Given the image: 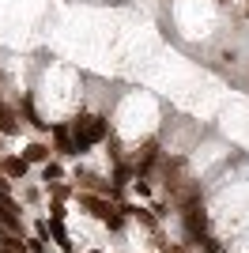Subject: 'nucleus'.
Segmentation results:
<instances>
[{"label":"nucleus","mask_w":249,"mask_h":253,"mask_svg":"<svg viewBox=\"0 0 249 253\" xmlns=\"http://www.w3.org/2000/svg\"><path fill=\"white\" fill-rule=\"evenodd\" d=\"M110 136V125H106L102 114H76L72 117V140H76V155H87L94 144H102Z\"/></svg>","instance_id":"f257e3e1"},{"label":"nucleus","mask_w":249,"mask_h":253,"mask_svg":"<svg viewBox=\"0 0 249 253\" xmlns=\"http://www.w3.org/2000/svg\"><path fill=\"white\" fill-rule=\"evenodd\" d=\"M155 163H159V140L151 136V140H144V144L136 148V155H132V163H128V167H132L136 178H144V174L155 167Z\"/></svg>","instance_id":"f03ea898"},{"label":"nucleus","mask_w":249,"mask_h":253,"mask_svg":"<svg viewBox=\"0 0 249 253\" xmlns=\"http://www.w3.org/2000/svg\"><path fill=\"white\" fill-rule=\"evenodd\" d=\"M80 204H83V208H87V211H91V215H94V219H110V215H114V204H110V201H106V197H102V193H83V197H80Z\"/></svg>","instance_id":"7ed1b4c3"},{"label":"nucleus","mask_w":249,"mask_h":253,"mask_svg":"<svg viewBox=\"0 0 249 253\" xmlns=\"http://www.w3.org/2000/svg\"><path fill=\"white\" fill-rule=\"evenodd\" d=\"M27 167H31V163H27L23 155H4V159H0V174L11 178V181H23V178H27Z\"/></svg>","instance_id":"20e7f679"},{"label":"nucleus","mask_w":249,"mask_h":253,"mask_svg":"<svg viewBox=\"0 0 249 253\" xmlns=\"http://www.w3.org/2000/svg\"><path fill=\"white\" fill-rule=\"evenodd\" d=\"M53 144H57V151L61 155H76V140H72V125H53Z\"/></svg>","instance_id":"39448f33"},{"label":"nucleus","mask_w":249,"mask_h":253,"mask_svg":"<svg viewBox=\"0 0 249 253\" xmlns=\"http://www.w3.org/2000/svg\"><path fill=\"white\" fill-rule=\"evenodd\" d=\"M19 125H23L19 114H15L4 98H0V136H15V132H19Z\"/></svg>","instance_id":"423d86ee"},{"label":"nucleus","mask_w":249,"mask_h":253,"mask_svg":"<svg viewBox=\"0 0 249 253\" xmlns=\"http://www.w3.org/2000/svg\"><path fill=\"white\" fill-rule=\"evenodd\" d=\"M0 227L8 234L19 231V211H15V201H0Z\"/></svg>","instance_id":"0eeeda50"},{"label":"nucleus","mask_w":249,"mask_h":253,"mask_svg":"<svg viewBox=\"0 0 249 253\" xmlns=\"http://www.w3.org/2000/svg\"><path fill=\"white\" fill-rule=\"evenodd\" d=\"M76 181H80L87 193H110V185H106L98 174H91V170H76Z\"/></svg>","instance_id":"6e6552de"},{"label":"nucleus","mask_w":249,"mask_h":253,"mask_svg":"<svg viewBox=\"0 0 249 253\" xmlns=\"http://www.w3.org/2000/svg\"><path fill=\"white\" fill-rule=\"evenodd\" d=\"M19 106H23V114H27V121H31L34 128H49V121H42V117H38V110H34V98H31V95H23Z\"/></svg>","instance_id":"1a4fd4ad"},{"label":"nucleus","mask_w":249,"mask_h":253,"mask_svg":"<svg viewBox=\"0 0 249 253\" xmlns=\"http://www.w3.org/2000/svg\"><path fill=\"white\" fill-rule=\"evenodd\" d=\"M23 159H27V163H42V167H45V163H49V148H45V144H27Z\"/></svg>","instance_id":"9d476101"},{"label":"nucleus","mask_w":249,"mask_h":253,"mask_svg":"<svg viewBox=\"0 0 249 253\" xmlns=\"http://www.w3.org/2000/svg\"><path fill=\"white\" fill-rule=\"evenodd\" d=\"M0 253H31V250H27L15 234H4V238H0Z\"/></svg>","instance_id":"9b49d317"},{"label":"nucleus","mask_w":249,"mask_h":253,"mask_svg":"<svg viewBox=\"0 0 249 253\" xmlns=\"http://www.w3.org/2000/svg\"><path fill=\"white\" fill-rule=\"evenodd\" d=\"M42 178H45V181H61L64 178L61 163H45V167H42Z\"/></svg>","instance_id":"f8f14e48"},{"label":"nucleus","mask_w":249,"mask_h":253,"mask_svg":"<svg viewBox=\"0 0 249 253\" xmlns=\"http://www.w3.org/2000/svg\"><path fill=\"white\" fill-rule=\"evenodd\" d=\"M49 193H53V201H64V197H68V185H64V181H49Z\"/></svg>","instance_id":"ddd939ff"},{"label":"nucleus","mask_w":249,"mask_h":253,"mask_svg":"<svg viewBox=\"0 0 249 253\" xmlns=\"http://www.w3.org/2000/svg\"><path fill=\"white\" fill-rule=\"evenodd\" d=\"M27 250H31V253H45V238H42V234H38V238H31Z\"/></svg>","instance_id":"4468645a"},{"label":"nucleus","mask_w":249,"mask_h":253,"mask_svg":"<svg viewBox=\"0 0 249 253\" xmlns=\"http://www.w3.org/2000/svg\"><path fill=\"white\" fill-rule=\"evenodd\" d=\"M91 253H98V250H91Z\"/></svg>","instance_id":"2eb2a0df"}]
</instances>
